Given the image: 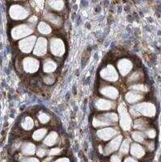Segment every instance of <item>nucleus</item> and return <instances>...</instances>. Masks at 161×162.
Instances as JSON below:
<instances>
[{"instance_id": "obj_1", "label": "nucleus", "mask_w": 161, "mask_h": 162, "mask_svg": "<svg viewBox=\"0 0 161 162\" xmlns=\"http://www.w3.org/2000/svg\"><path fill=\"white\" fill-rule=\"evenodd\" d=\"M129 111L130 116L133 117H138L143 116V117H152L156 113V107L152 103L142 102V103L133 105Z\"/></svg>"}, {"instance_id": "obj_2", "label": "nucleus", "mask_w": 161, "mask_h": 162, "mask_svg": "<svg viewBox=\"0 0 161 162\" xmlns=\"http://www.w3.org/2000/svg\"><path fill=\"white\" fill-rule=\"evenodd\" d=\"M118 122V115L114 112L104 113L99 114L93 118L92 125L95 127H100V126H110L115 125Z\"/></svg>"}, {"instance_id": "obj_3", "label": "nucleus", "mask_w": 161, "mask_h": 162, "mask_svg": "<svg viewBox=\"0 0 161 162\" xmlns=\"http://www.w3.org/2000/svg\"><path fill=\"white\" fill-rule=\"evenodd\" d=\"M118 120H119L120 126L121 129L124 130H129L131 128L132 126V119L130 114L127 111L123 104H121L118 106Z\"/></svg>"}, {"instance_id": "obj_4", "label": "nucleus", "mask_w": 161, "mask_h": 162, "mask_svg": "<svg viewBox=\"0 0 161 162\" xmlns=\"http://www.w3.org/2000/svg\"><path fill=\"white\" fill-rule=\"evenodd\" d=\"M34 31L33 25L29 24H23L17 25L16 27L13 28L12 31V35L15 40L22 39L24 37H27L30 34H32Z\"/></svg>"}, {"instance_id": "obj_5", "label": "nucleus", "mask_w": 161, "mask_h": 162, "mask_svg": "<svg viewBox=\"0 0 161 162\" xmlns=\"http://www.w3.org/2000/svg\"><path fill=\"white\" fill-rule=\"evenodd\" d=\"M50 53L56 57H62L66 51V46L63 41L60 38L54 37L50 41Z\"/></svg>"}, {"instance_id": "obj_6", "label": "nucleus", "mask_w": 161, "mask_h": 162, "mask_svg": "<svg viewBox=\"0 0 161 162\" xmlns=\"http://www.w3.org/2000/svg\"><path fill=\"white\" fill-rule=\"evenodd\" d=\"M10 15H11V17L14 20H25L26 18H28V16L30 15V10L24 6L14 5L10 8Z\"/></svg>"}, {"instance_id": "obj_7", "label": "nucleus", "mask_w": 161, "mask_h": 162, "mask_svg": "<svg viewBox=\"0 0 161 162\" xmlns=\"http://www.w3.org/2000/svg\"><path fill=\"white\" fill-rule=\"evenodd\" d=\"M100 75L104 80L109 81V82H116L118 80V76H119L117 69L112 64H108L105 67H104L100 71Z\"/></svg>"}, {"instance_id": "obj_8", "label": "nucleus", "mask_w": 161, "mask_h": 162, "mask_svg": "<svg viewBox=\"0 0 161 162\" xmlns=\"http://www.w3.org/2000/svg\"><path fill=\"white\" fill-rule=\"evenodd\" d=\"M36 41H37V36H34V35L33 36H29L20 41L19 47H20V50L23 53L29 54L34 48Z\"/></svg>"}, {"instance_id": "obj_9", "label": "nucleus", "mask_w": 161, "mask_h": 162, "mask_svg": "<svg viewBox=\"0 0 161 162\" xmlns=\"http://www.w3.org/2000/svg\"><path fill=\"white\" fill-rule=\"evenodd\" d=\"M23 66L26 72L33 74L38 71V69L40 67V62L35 58L28 57L25 58L23 61Z\"/></svg>"}, {"instance_id": "obj_10", "label": "nucleus", "mask_w": 161, "mask_h": 162, "mask_svg": "<svg viewBox=\"0 0 161 162\" xmlns=\"http://www.w3.org/2000/svg\"><path fill=\"white\" fill-rule=\"evenodd\" d=\"M100 93L110 100H115L119 96V92L117 89L109 84L102 85L100 89Z\"/></svg>"}, {"instance_id": "obj_11", "label": "nucleus", "mask_w": 161, "mask_h": 162, "mask_svg": "<svg viewBox=\"0 0 161 162\" xmlns=\"http://www.w3.org/2000/svg\"><path fill=\"white\" fill-rule=\"evenodd\" d=\"M47 40L45 37H39L37 39L35 46L33 48V54L34 55L38 57L45 55L47 52Z\"/></svg>"}, {"instance_id": "obj_12", "label": "nucleus", "mask_w": 161, "mask_h": 162, "mask_svg": "<svg viewBox=\"0 0 161 162\" xmlns=\"http://www.w3.org/2000/svg\"><path fill=\"white\" fill-rule=\"evenodd\" d=\"M117 67L120 74L122 76H126L131 71L133 68V64L131 61L128 58H121L117 63Z\"/></svg>"}, {"instance_id": "obj_13", "label": "nucleus", "mask_w": 161, "mask_h": 162, "mask_svg": "<svg viewBox=\"0 0 161 162\" xmlns=\"http://www.w3.org/2000/svg\"><path fill=\"white\" fill-rule=\"evenodd\" d=\"M118 133V130L117 128L114 127H106V128H102L97 130L96 135L98 137L100 138L103 140H108L112 138L115 137L117 134Z\"/></svg>"}, {"instance_id": "obj_14", "label": "nucleus", "mask_w": 161, "mask_h": 162, "mask_svg": "<svg viewBox=\"0 0 161 162\" xmlns=\"http://www.w3.org/2000/svg\"><path fill=\"white\" fill-rule=\"evenodd\" d=\"M144 98V95L143 93H139L137 91H130L126 94L125 99L126 102L130 105H135L138 101H142Z\"/></svg>"}, {"instance_id": "obj_15", "label": "nucleus", "mask_w": 161, "mask_h": 162, "mask_svg": "<svg viewBox=\"0 0 161 162\" xmlns=\"http://www.w3.org/2000/svg\"><path fill=\"white\" fill-rule=\"evenodd\" d=\"M96 108L100 111H108L114 108V103L111 100H106L104 98H98L95 102Z\"/></svg>"}, {"instance_id": "obj_16", "label": "nucleus", "mask_w": 161, "mask_h": 162, "mask_svg": "<svg viewBox=\"0 0 161 162\" xmlns=\"http://www.w3.org/2000/svg\"><path fill=\"white\" fill-rule=\"evenodd\" d=\"M122 140V136L118 135L116 138H114L112 141H110L108 143L105 148H104V154H109L114 152L118 148V147L121 144V141Z\"/></svg>"}, {"instance_id": "obj_17", "label": "nucleus", "mask_w": 161, "mask_h": 162, "mask_svg": "<svg viewBox=\"0 0 161 162\" xmlns=\"http://www.w3.org/2000/svg\"><path fill=\"white\" fill-rule=\"evenodd\" d=\"M45 19L55 27H60L62 24V18L54 12H46L45 14Z\"/></svg>"}, {"instance_id": "obj_18", "label": "nucleus", "mask_w": 161, "mask_h": 162, "mask_svg": "<svg viewBox=\"0 0 161 162\" xmlns=\"http://www.w3.org/2000/svg\"><path fill=\"white\" fill-rule=\"evenodd\" d=\"M58 65L55 62V61H54L52 58H47L44 61L43 63V71L44 72L50 74V73L54 72V71L57 69Z\"/></svg>"}, {"instance_id": "obj_19", "label": "nucleus", "mask_w": 161, "mask_h": 162, "mask_svg": "<svg viewBox=\"0 0 161 162\" xmlns=\"http://www.w3.org/2000/svg\"><path fill=\"white\" fill-rule=\"evenodd\" d=\"M148 126V122L146 120V118H144V117H138V118L135 119L134 127L136 130H147Z\"/></svg>"}, {"instance_id": "obj_20", "label": "nucleus", "mask_w": 161, "mask_h": 162, "mask_svg": "<svg viewBox=\"0 0 161 162\" xmlns=\"http://www.w3.org/2000/svg\"><path fill=\"white\" fill-rule=\"evenodd\" d=\"M130 152L133 156L137 157H142L145 154V151L143 148L138 143H133L130 148Z\"/></svg>"}, {"instance_id": "obj_21", "label": "nucleus", "mask_w": 161, "mask_h": 162, "mask_svg": "<svg viewBox=\"0 0 161 162\" xmlns=\"http://www.w3.org/2000/svg\"><path fill=\"white\" fill-rule=\"evenodd\" d=\"M37 29H38L39 32L43 35H49L52 32V28L50 27V25H49L44 21L39 22V24L37 25Z\"/></svg>"}, {"instance_id": "obj_22", "label": "nucleus", "mask_w": 161, "mask_h": 162, "mask_svg": "<svg viewBox=\"0 0 161 162\" xmlns=\"http://www.w3.org/2000/svg\"><path fill=\"white\" fill-rule=\"evenodd\" d=\"M58 135L57 132L55 131H51L45 139L44 140V143L47 146H52L54 145L56 143V142L58 140Z\"/></svg>"}, {"instance_id": "obj_23", "label": "nucleus", "mask_w": 161, "mask_h": 162, "mask_svg": "<svg viewBox=\"0 0 161 162\" xmlns=\"http://www.w3.org/2000/svg\"><path fill=\"white\" fill-rule=\"evenodd\" d=\"M143 74L141 71H134V72L131 73L129 76L128 79H127V83L132 84H135V83L140 81L143 79Z\"/></svg>"}, {"instance_id": "obj_24", "label": "nucleus", "mask_w": 161, "mask_h": 162, "mask_svg": "<svg viewBox=\"0 0 161 162\" xmlns=\"http://www.w3.org/2000/svg\"><path fill=\"white\" fill-rule=\"evenodd\" d=\"M47 3L49 5L52 10L56 11V12H61L63 10L64 8V2L61 1V0H58V1H49L47 2Z\"/></svg>"}, {"instance_id": "obj_25", "label": "nucleus", "mask_w": 161, "mask_h": 162, "mask_svg": "<svg viewBox=\"0 0 161 162\" xmlns=\"http://www.w3.org/2000/svg\"><path fill=\"white\" fill-rule=\"evenodd\" d=\"M21 126L26 130H30L33 128L34 126V122H33V118L31 117H25L22 122H21Z\"/></svg>"}, {"instance_id": "obj_26", "label": "nucleus", "mask_w": 161, "mask_h": 162, "mask_svg": "<svg viewBox=\"0 0 161 162\" xmlns=\"http://www.w3.org/2000/svg\"><path fill=\"white\" fill-rule=\"evenodd\" d=\"M47 132H48V130H47L46 128H41V129H38L37 130H35L33 135V139L36 140V141L42 140V139L46 136Z\"/></svg>"}, {"instance_id": "obj_27", "label": "nucleus", "mask_w": 161, "mask_h": 162, "mask_svg": "<svg viewBox=\"0 0 161 162\" xmlns=\"http://www.w3.org/2000/svg\"><path fill=\"white\" fill-rule=\"evenodd\" d=\"M22 152L25 155H33L35 152V146L31 143H26L22 148Z\"/></svg>"}, {"instance_id": "obj_28", "label": "nucleus", "mask_w": 161, "mask_h": 162, "mask_svg": "<svg viewBox=\"0 0 161 162\" xmlns=\"http://www.w3.org/2000/svg\"><path fill=\"white\" fill-rule=\"evenodd\" d=\"M38 120L39 122L42 123V124H46L47 122H49L50 120V115L48 113H46V112H40L39 114H38Z\"/></svg>"}, {"instance_id": "obj_29", "label": "nucleus", "mask_w": 161, "mask_h": 162, "mask_svg": "<svg viewBox=\"0 0 161 162\" xmlns=\"http://www.w3.org/2000/svg\"><path fill=\"white\" fill-rule=\"evenodd\" d=\"M132 138L137 142H143L144 141L145 139V135L143 132L141 131H138V130H134L132 133Z\"/></svg>"}, {"instance_id": "obj_30", "label": "nucleus", "mask_w": 161, "mask_h": 162, "mask_svg": "<svg viewBox=\"0 0 161 162\" xmlns=\"http://www.w3.org/2000/svg\"><path fill=\"white\" fill-rule=\"evenodd\" d=\"M130 89H132L133 91H137L139 93L147 92V88L144 84H133L130 86Z\"/></svg>"}, {"instance_id": "obj_31", "label": "nucleus", "mask_w": 161, "mask_h": 162, "mask_svg": "<svg viewBox=\"0 0 161 162\" xmlns=\"http://www.w3.org/2000/svg\"><path fill=\"white\" fill-rule=\"evenodd\" d=\"M129 152V140L128 139H125L122 142V144L120 149V152L121 154H126Z\"/></svg>"}, {"instance_id": "obj_32", "label": "nucleus", "mask_w": 161, "mask_h": 162, "mask_svg": "<svg viewBox=\"0 0 161 162\" xmlns=\"http://www.w3.org/2000/svg\"><path fill=\"white\" fill-rule=\"evenodd\" d=\"M43 81L46 84L50 85L52 84H54V81H55V77L54 75H48L43 78Z\"/></svg>"}, {"instance_id": "obj_33", "label": "nucleus", "mask_w": 161, "mask_h": 162, "mask_svg": "<svg viewBox=\"0 0 161 162\" xmlns=\"http://www.w3.org/2000/svg\"><path fill=\"white\" fill-rule=\"evenodd\" d=\"M145 135L148 138L152 139V138L156 137V130L154 129H147L146 130V131H145Z\"/></svg>"}, {"instance_id": "obj_34", "label": "nucleus", "mask_w": 161, "mask_h": 162, "mask_svg": "<svg viewBox=\"0 0 161 162\" xmlns=\"http://www.w3.org/2000/svg\"><path fill=\"white\" fill-rule=\"evenodd\" d=\"M46 152H47V150H46V148L39 147L38 151H37V155H38V157H43L46 154Z\"/></svg>"}, {"instance_id": "obj_35", "label": "nucleus", "mask_w": 161, "mask_h": 162, "mask_svg": "<svg viewBox=\"0 0 161 162\" xmlns=\"http://www.w3.org/2000/svg\"><path fill=\"white\" fill-rule=\"evenodd\" d=\"M37 21H38V20H37V17H36L35 16H33L29 20V23H30V24H31V25H33V26L34 24H37Z\"/></svg>"}, {"instance_id": "obj_36", "label": "nucleus", "mask_w": 161, "mask_h": 162, "mask_svg": "<svg viewBox=\"0 0 161 162\" xmlns=\"http://www.w3.org/2000/svg\"><path fill=\"white\" fill-rule=\"evenodd\" d=\"M60 152V149L59 148H53L50 151V156H55V155H58Z\"/></svg>"}, {"instance_id": "obj_37", "label": "nucleus", "mask_w": 161, "mask_h": 162, "mask_svg": "<svg viewBox=\"0 0 161 162\" xmlns=\"http://www.w3.org/2000/svg\"><path fill=\"white\" fill-rule=\"evenodd\" d=\"M112 162H121V157L119 155H113L111 157Z\"/></svg>"}, {"instance_id": "obj_38", "label": "nucleus", "mask_w": 161, "mask_h": 162, "mask_svg": "<svg viewBox=\"0 0 161 162\" xmlns=\"http://www.w3.org/2000/svg\"><path fill=\"white\" fill-rule=\"evenodd\" d=\"M20 162H39L37 158H25L24 160H22Z\"/></svg>"}, {"instance_id": "obj_39", "label": "nucleus", "mask_w": 161, "mask_h": 162, "mask_svg": "<svg viewBox=\"0 0 161 162\" xmlns=\"http://www.w3.org/2000/svg\"><path fill=\"white\" fill-rule=\"evenodd\" d=\"M147 146L148 148H151L150 150L151 151V150L154 149V146H155L154 142H147Z\"/></svg>"}, {"instance_id": "obj_40", "label": "nucleus", "mask_w": 161, "mask_h": 162, "mask_svg": "<svg viewBox=\"0 0 161 162\" xmlns=\"http://www.w3.org/2000/svg\"><path fill=\"white\" fill-rule=\"evenodd\" d=\"M124 162H138L136 160L133 159L132 157H127L126 160H125Z\"/></svg>"}, {"instance_id": "obj_41", "label": "nucleus", "mask_w": 161, "mask_h": 162, "mask_svg": "<svg viewBox=\"0 0 161 162\" xmlns=\"http://www.w3.org/2000/svg\"><path fill=\"white\" fill-rule=\"evenodd\" d=\"M54 162H70V161H69V160L66 159V158H61V159H59V160H58V161H56Z\"/></svg>"}]
</instances>
